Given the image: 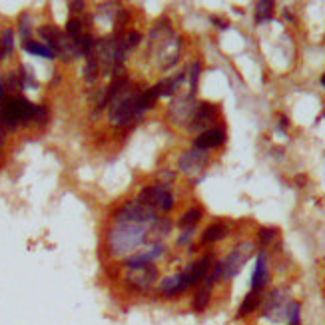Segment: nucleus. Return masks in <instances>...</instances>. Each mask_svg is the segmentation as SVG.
I'll use <instances>...</instances> for the list:
<instances>
[{
  "label": "nucleus",
  "mask_w": 325,
  "mask_h": 325,
  "mask_svg": "<svg viewBox=\"0 0 325 325\" xmlns=\"http://www.w3.org/2000/svg\"><path fill=\"white\" fill-rule=\"evenodd\" d=\"M269 280V271H267V256L265 251L258 253V260H256V267H253V273H251V291H262Z\"/></svg>",
  "instance_id": "obj_10"
},
{
  "label": "nucleus",
  "mask_w": 325,
  "mask_h": 325,
  "mask_svg": "<svg viewBox=\"0 0 325 325\" xmlns=\"http://www.w3.org/2000/svg\"><path fill=\"white\" fill-rule=\"evenodd\" d=\"M138 202L144 205H150V207H160L164 212H170L174 207V198L170 194V188L168 183H160V185H148L144 188L142 194L138 196Z\"/></svg>",
  "instance_id": "obj_3"
},
{
  "label": "nucleus",
  "mask_w": 325,
  "mask_h": 325,
  "mask_svg": "<svg viewBox=\"0 0 325 325\" xmlns=\"http://www.w3.org/2000/svg\"><path fill=\"white\" fill-rule=\"evenodd\" d=\"M273 16V2L271 0H265V2H258L256 4V20L265 22Z\"/></svg>",
  "instance_id": "obj_20"
},
{
  "label": "nucleus",
  "mask_w": 325,
  "mask_h": 325,
  "mask_svg": "<svg viewBox=\"0 0 325 325\" xmlns=\"http://www.w3.org/2000/svg\"><path fill=\"white\" fill-rule=\"evenodd\" d=\"M260 293L258 291H249L247 295H245V299H244V304L240 305V311H238V315L240 317H245V315H249L251 311H256V307L260 305Z\"/></svg>",
  "instance_id": "obj_18"
},
{
  "label": "nucleus",
  "mask_w": 325,
  "mask_h": 325,
  "mask_svg": "<svg viewBox=\"0 0 325 325\" xmlns=\"http://www.w3.org/2000/svg\"><path fill=\"white\" fill-rule=\"evenodd\" d=\"M156 277H158V271H156L154 265L150 264V265H146V267L130 269L128 284L132 285V287H136L138 291H144V289H148L150 285L156 282Z\"/></svg>",
  "instance_id": "obj_8"
},
{
  "label": "nucleus",
  "mask_w": 325,
  "mask_h": 325,
  "mask_svg": "<svg viewBox=\"0 0 325 325\" xmlns=\"http://www.w3.org/2000/svg\"><path fill=\"white\" fill-rule=\"evenodd\" d=\"M225 142V132L222 128H212V130H203L202 134L196 138L194 146L198 150H210V148H218L220 144Z\"/></svg>",
  "instance_id": "obj_11"
},
{
  "label": "nucleus",
  "mask_w": 325,
  "mask_h": 325,
  "mask_svg": "<svg viewBox=\"0 0 325 325\" xmlns=\"http://www.w3.org/2000/svg\"><path fill=\"white\" fill-rule=\"evenodd\" d=\"M251 251H253V244H249V242L238 245V247L225 258V262H222V265H224V277L238 275L240 269H242L244 264L247 262V258L251 256Z\"/></svg>",
  "instance_id": "obj_6"
},
{
  "label": "nucleus",
  "mask_w": 325,
  "mask_h": 325,
  "mask_svg": "<svg viewBox=\"0 0 325 325\" xmlns=\"http://www.w3.org/2000/svg\"><path fill=\"white\" fill-rule=\"evenodd\" d=\"M14 34H12V30L10 28H6L4 32H2V38H0V42H2V46H4V50H6V54H10L12 52V46H14Z\"/></svg>",
  "instance_id": "obj_25"
},
{
  "label": "nucleus",
  "mask_w": 325,
  "mask_h": 325,
  "mask_svg": "<svg viewBox=\"0 0 325 325\" xmlns=\"http://www.w3.org/2000/svg\"><path fill=\"white\" fill-rule=\"evenodd\" d=\"M200 72H202V64H200V62H194V64H192V68H190V86H192V94H194V92H196V88H198Z\"/></svg>",
  "instance_id": "obj_23"
},
{
  "label": "nucleus",
  "mask_w": 325,
  "mask_h": 325,
  "mask_svg": "<svg viewBox=\"0 0 325 325\" xmlns=\"http://www.w3.org/2000/svg\"><path fill=\"white\" fill-rule=\"evenodd\" d=\"M146 242V229L142 224H130V222H118V225L110 234V247L112 253L124 256Z\"/></svg>",
  "instance_id": "obj_1"
},
{
  "label": "nucleus",
  "mask_w": 325,
  "mask_h": 325,
  "mask_svg": "<svg viewBox=\"0 0 325 325\" xmlns=\"http://www.w3.org/2000/svg\"><path fill=\"white\" fill-rule=\"evenodd\" d=\"M214 22H218V26H222V28H227V22L225 20H218V18H214Z\"/></svg>",
  "instance_id": "obj_30"
},
{
  "label": "nucleus",
  "mask_w": 325,
  "mask_h": 325,
  "mask_svg": "<svg viewBox=\"0 0 325 325\" xmlns=\"http://www.w3.org/2000/svg\"><path fill=\"white\" fill-rule=\"evenodd\" d=\"M207 162H210V156H207V152L194 148V150H190V152H183L182 156H180L178 168L182 170L185 176H196V174H202L203 168L207 166Z\"/></svg>",
  "instance_id": "obj_5"
},
{
  "label": "nucleus",
  "mask_w": 325,
  "mask_h": 325,
  "mask_svg": "<svg viewBox=\"0 0 325 325\" xmlns=\"http://www.w3.org/2000/svg\"><path fill=\"white\" fill-rule=\"evenodd\" d=\"M142 40V36H140V32H136V30H132V32H128V36H126V40H122L124 42V46L130 50V48H134L138 42Z\"/></svg>",
  "instance_id": "obj_27"
},
{
  "label": "nucleus",
  "mask_w": 325,
  "mask_h": 325,
  "mask_svg": "<svg viewBox=\"0 0 325 325\" xmlns=\"http://www.w3.org/2000/svg\"><path fill=\"white\" fill-rule=\"evenodd\" d=\"M200 218H202V210L200 207H192V210H188L180 218V225L182 227H194V225L198 224Z\"/></svg>",
  "instance_id": "obj_21"
},
{
  "label": "nucleus",
  "mask_w": 325,
  "mask_h": 325,
  "mask_svg": "<svg viewBox=\"0 0 325 325\" xmlns=\"http://www.w3.org/2000/svg\"><path fill=\"white\" fill-rule=\"evenodd\" d=\"M4 56H8V54H6V50H4V46H2V42H0V60H2Z\"/></svg>",
  "instance_id": "obj_29"
},
{
  "label": "nucleus",
  "mask_w": 325,
  "mask_h": 325,
  "mask_svg": "<svg viewBox=\"0 0 325 325\" xmlns=\"http://www.w3.org/2000/svg\"><path fill=\"white\" fill-rule=\"evenodd\" d=\"M68 6H70V10H72V12H80L82 8H84V2H70Z\"/></svg>",
  "instance_id": "obj_28"
},
{
  "label": "nucleus",
  "mask_w": 325,
  "mask_h": 325,
  "mask_svg": "<svg viewBox=\"0 0 325 325\" xmlns=\"http://www.w3.org/2000/svg\"><path fill=\"white\" fill-rule=\"evenodd\" d=\"M98 70H100L98 58H96L94 52H90V54L86 56V68H84V78H86V82H96Z\"/></svg>",
  "instance_id": "obj_19"
},
{
  "label": "nucleus",
  "mask_w": 325,
  "mask_h": 325,
  "mask_svg": "<svg viewBox=\"0 0 325 325\" xmlns=\"http://www.w3.org/2000/svg\"><path fill=\"white\" fill-rule=\"evenodd\" d=\"M214 284H216V282L207 275L205 284L198 289V293H196V297H194V304H192L194 311H203V309L207 307V304H210V295H212V285Z\"/></svg>",
  "instance_id": "obj_12"
},
{
  "label": "nucleus",
  "mask_w": 325,
  "mask_h": 325,
  "mask_svg": "<svg viewBox=\"0 0 325 325\" xmlns=\"http://www.w3.org/2000/svg\"><path fill=\"white\" fill-rule=\"evenodd\" d=\"M273 238H275V229H273V227H264V229H260V244L262 245L271 244Z\"/></svg>",
  "instance_id": "obj_26"
},
{
  "label": "nucleus",
  "mask_w": 325,
  "mask_h": 325,
  "mask_svg": "<svg viewBox=\"0 0 325 325\" xmlns=\"http://www.w3.org/2000/svg\"><path fill=\"white\" fill-rule=\"evenodd\" d=\"M183 78H185V74H180V76H176V78H166V80H162L160 84H156L154 90H156L158 96H172V94L178 90V86L183 82Z\"/></svg>",
  "instance_id": "obj_14"
},
{
  "label": "nucleus",
  "mask_w": 325,
  "mask_h": 325,
  "mask_svg": "<svg viewBox=\"0 0 325 325\" xmlns=\"http://www.w3.org/2000/svg\"><path fill=\"white\" fill-rule=\"evenodd\" d=\"M216 116H218V108L214 104H210V102H202V104L196 106V112L192 116L194 122L190 124V128L192 130H203L207 124L214 122Z\"/></svg>",
  "instance_id": "obj_9"
},
{
  "label": "nucleus",
  "mask_w": 325,
  "mask_h": 325,
  "mask_svg": "<svg viewBox=\"0 0 325 325\" xmlns=\"http://www.w3.org/2000/svg\"><path fill=\"white\" fill-rule=\"evenodd\" d=\"M0 114H2V122L8 128H16L18 124H26L36 116V106L22 96H16L2 104Z\"/></svg>",
  "instance_id": "obj_2"
},
{
  "label": "nucleus",
  "mask_w": 325,
  "mask_h": 325,
  "mask_svg": "<svg viewBox=\"0 0 325 325\" xmlns=\"http://www.w3.org/2000/svg\"><path fill=\"white\" fill-rule=\"evenodd\" d=\"M227 236V225L225 224H212L202 236V242L203 244H216L220 240H224Z\"/></svg>",
  "instance_id": "obj_16"
},
{
  "label": "nucleus",
  "mask_w": 325,
  "mask_h": 325,
  "mask_svg": "<svg viewBox=\"0 0 325 325\" xmlns=\"http://www.w3.org/2000/svg\"><path fill=\"white\" fill-rule=\"evenodd\" d=\"M4 100V86H2V80H0V102Z\"/></svg>",
  "instance_id": "obj_31"
},
{
  "label": "nucleus",
  "mask_w": 325,
  "mask_h": 325,
  "mask_svg": "<svg viewBox=\"0 0 325 325\" xmlns=\"http://www.w3.org/2000/svg\"><path fill=\"white\" fill-rule=\"evenodd\" d=\"M289 305L285 304V295L282 289H273L267 297V304L264 307V317L271 319V321H282L284 317H287Z\"/></svg>",
  "instance_id": "obj_7"
},
{
  "label": "nucleus",
  "mask_w": 325,
  "mask_h": 325,
  "mask_svg": "<svg viewBox=\"0 0 325 325\" xmlns=\"http://www.w3.org/2000/svg\"><path fill=\"white\" fill-rule=\"evenodd\" d=\"M22 48H24L26 52L34 54V56H42V58H56V52H54L52 48H48L46 44H40V42H36V40H24Z\"/></svg>",
  "instance_id": "obj_15"
},
{
  "label": "nucleus",
  "mask_w": 325,
  "mask_h": 325,
  "mask_svg": "<svg viewBox=\"0 0 325 325\" xmlns=\"http://www.w3.org/2000/svg\"><path fill=\"white\" fill-rule=\"evenodd\" d=\"M212 260H214V258L207 253V256H203L202 260H198V262H194L192 265H188L182 273H180V280H182L185 291H188L190 287H194V285L202 284L203 280L207 277V273H210V269H212Z\"/></svg>",
  "instance_id": "obj_4"
},
{
  "label": "nucleus",
  "mask_w": 325,
  "mask_h": 325,
  "mask_svg": "<svg viewBox=\"0 0 325 325\" xmlns=\"http://www.w3.org/2000/svg\"><path fill=\"white\" fill-rule=\"evenodd\" d=\"M280 120H282V122H280V126H282V128H285V126H287V118H285V116H282Z\"/></svg>",
  "instance_id": "obj_32"
},
{
  "label": "nucleus",
  "mask_w": 325,
  "mask_h": 325,
  "mask_svg": "<svg viewBox=\"0 0 325 325\" xmlns=\"http://www.w3.org/2000/svg\"><path fill=\"white\" fill-rule=\"evenodd\" d=\"M66 34H68V38L72 42L78 40L82 36V22L78 18H70L68 24H66Z\"/></svg>",
  "instance_id": "obj_22"
},
{
  "label": "nucleus",
  "mask_w": 325,
  "mask_h": 325,
  "mask_svg": "<svg viewBox=\"0 0 325 325\" xmlns=\"http://www.w3.org/2000/svg\"><path fill=\"white\" fill-rule=\"evenodd\" d=\"M321 84H323V86H325V76H323V78H321Z\"/></svg>",
  "instance_id": "obj_33"
},
{
  "label": "nucleus",
  "mask_w": 325,
  "mask_h": 325,
  "mask_svg": "<svg viewBox=\"0 0 325 325\" xmlns=\"http://www.w3.org/2000/svg\"><path fill=\"white\" fill-rule=\"evenodd\" d=\"M38 32H40L42 38L48 42V48H52L54 52H56V48L60 46V42L64 40L62 32L58 30V28H56V26H42Z\"/></svg>",
  "instance_id": "obj_17"
},
{
  "label": "nucleus",
  "mask_w": 325,
  "mask_h": 325,
  "mask_svg": "<svg viewBox=\"0 0 325 325\" xmlns=\"http://www.w3.org/2000/svg\"><path fill=\"white\" fill-rule=\"evenodd\" d=\"M183 291H185V287H183L182 280H180V273H178V275H172V277H166L162 282L164 297H178Z\"/></svg>",
  "instance_id": "obj_13"
},
{
  "label": "nucleus",
  "mask_w": 325,
  "mask_h": 325,
  "mask_svg": "<svg viewBox=\"0 0 325 325\" xmlns=\"http://www.w3.org/2000/svg\"><path fill=\"white\" fill-rule=\"evenodd\" d=\"M299 304H289V311H287V325H299Z\"/></svg>",
  "instance_id": "obj_24"
}]
</instances>
